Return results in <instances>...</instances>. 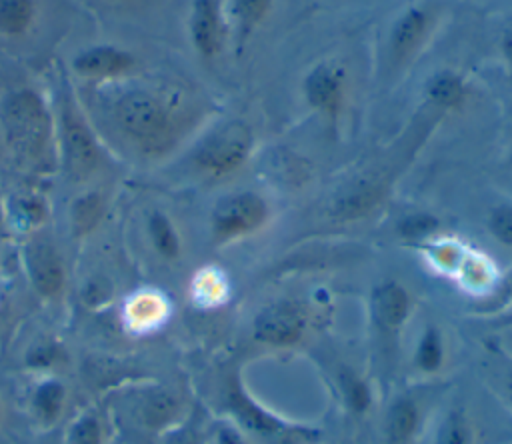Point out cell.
<instances>
[{
  "label": "cell",
  "instance_id": "22",
  "mask_svg": "<svg viewBox=\"0 0 512 444\" xmlns=\"http://www.w3.org/2000/svg\"><path fill=\"white\" fill-rule=\"evenodd\" d=\"M418 426V410L412 400H398L388 412L386 434L392 444H404L412 438Z\"/></svg>",
  "mask_w": 512,
  "mask_h": 444
},
{
  "label": "cell",
  "instance_id": "4",
  "mask_svg": "<svg viewBox=\"0 0 512 444\" xmlns=\"http://www.w3.org/2000/svg\"><path fill=\"white\" fill-rule=\"evenodd\" d=\"M20 258L30 290L48 304L58 302L64 296L68 272L52 234L44 228L28 232L20 246Z\"/></svg>",
  "mask_w": 512,
  "mask_h": 444
},
{
  "label": "cell",
  "instance_id": "14",
  "mask_svg": "<svg viewBox=\"0 0 512 444\" xmlns=\"http://www.w3.org/2000/svg\"><path fill=\"white\" fill-rule=\"evenodd\" d=\"M226 408L236 418V422L248 432L260 434L264 438H272L284 432V424L276 416L262 410L256 402H252V398L244 392L242 384L236 378L228 384Z\"/></svg>",
  "mask_w": 512,
  "mask_h": 444
},
{
  "label": "cell",
  "instance_id": "32",
  "mask_svg": "<svg viewBox=\"0 0 512 444\" xmlns=\"http://www.w3.org/2000/svg\"><path fill=\"white\" fill-rule=\"evenodd\" d=\"M38 444H60V428L52 432H42Z\"/></svg>",
  "mask_w": 512,
  "mask_h": 444
},
{
  "label": "cell",
  "instance_id": "27",
  "mask_svg": "<svg viewBox=\"0 0 512 444\" xmlns=\"http://www.w3.org/2000/svg\"><path fill=\"white\" fill-rule=\"evenodd\" d=\"M438 228V220L430 214H412L400 224V232L406 238L420 240L424 236H430Z\"/></svg>",
  "mask_w": 512,
  "mask_h": 444
},
{
  "label": "cell",
  "instance_id": "2",
  "mask_svg": "<svg viewBox=\"0 0 512 444\" xmlns=\"http://www.w3.org/2000/svg\"><path fill=\"white\" fill-rule=\"evenodd\" d=\"M112 122L126 144L148 158L162 156L176 140L172 110L144 88H128L116 96Z\"/></svg>",
  "mask_w": 512,
  "mask_h": 444
},
{
  "label": "cell",
  "instance_id": "25",
  "mask_svg": "<svg viewBox=\"0 0 512 444\" xmlns=\"http://www.w3.org/2000/svg\"><path fill=\"white\" fill-rule=\"evenodd\" d=\"M416 362L424 372H434L442 364V338L440 332L434 328H428L424 336L420 338L418 350H416Z\"/></svg>",
  "mask_w": 512,
  "mask_h": 444
},
{
  "label": "cell",
  "instance_id": "6",
  "mask_svg": "<svg viewBox=\"0 0 512 444\" xmlns=\"http://www.w3.org/2000/svg\"><path fill=\"white\" fill-rule=\"evenodd\" d=\"M22 402L30 426L38 434L58 430L68 418L66 414L72 402V382L64 372L28 374Z\"/></svg>",
  "mask_w": 512,
  "mask_h": 444
},
{
  "label": "cell",
  "instance_id": "17",
  "mask_svg": "<svg viewBox=\"0 0 512 444\" xmlns=\"http://www.w3.org/2000/svg\"><path fill=\"white\" fill-rule=\"evenodd\" d=\"M372 316L378 326L396 330L404 324L410 312V296L398 282H382L372 292Z\"/></svg>",
  "mask_w": 512,
  "mask_h": 444
},
{
  "label": "cell",
  "instance_id": "8",
  "mask_svg": "<svg viewBox=\"0 0 512 444\" xmlns=\"http://www.w3.org/2000/svg\"><path fill=\"white\" fill-rule=\"evenodd\" d=\"M130 404L132 418L146 430L162 434L180 422V400L158 382H128L116 392Z\"/></svg>",
  "mask_w": 512,
  "mask_h": 444
},
{
  "label": "cell",
  "instance_id": "19",
  "mask_svg": "<svg viewBox=\"0 0 512 444\" xmlns=\"http://www.w3.org/2000/svg\"><path fill=\"white\" fill-rule=\"evenodd\" d=\"M428 28V16L420 8H410L404 12L392 28L390 50L396 58H406L412 50L418 48Z\"/></svg>",
  "mask_w": 512,
  "mask_h": 444
},
{
  "label": "cell",
  "instance_id": "20",
  "mask_svg": "<svg viewBox=\"0 0 512 444\" xmlns=\"http://www.w3.org/2000/svg\"><path fill=\"white\" fill-rule=\"evenodd\" d=\"M66 360V348L54 336L32 340L24 350V368L28 374L62 372L60 364Z\"/></svg>",
  "mask_w": 512,
  "mask_h": 444
},
{
  "label": "cell",
  "instance_id": "31",
  "mask_svg": "<svg viewBox=\"0 0 512 444\" xmlns=\"http://www.w3.org/2000/svg\"><path fill=\"white\" fill-rule=\"evenodd\" d=\"M502 52H504L506 60L512 62V28H508L504 38H502Z\"/></svg>",
  "mask_w": 512,
  "mask_h": 444
},
{
  "label": "cell",
  "instance_id": "9",
  "mask_svg": "<svg viewBox=\"0 0 512 444\" xmlns=\"http://www.w3.org/2000/svg\"><path fill=\"white\" fill-rule=\"evenodd\" d=\"M168 302L156 290H138L130 294L120 310V324L126 336L146 338L152 336L168 320Z\"/></svg>",
  "mask_w": 512,
  "mask_h": 444
},
{
  "label": "cell",
  "instance_id": "29",
  "mask_svg": "<svg viewBox=\"0 0 512 444\" xmlns=\"http://www.w3.org/2000/svg\"><path fill=\"white\" fill-rule=\"evenodd\" d=\"M162 444H202L200 436L186 422H176L162 434H158Z\"/></svg>",
  "mask_w": 512,
  "mask_h": 444
},
{
  "label": "cell",
  "instance_id": "16",
  "mask_svg": "<svg viewBox=\"0 0 512 444\" xmlns=\"http://www.w3.org/2000/svg\"><path fill=\"white\" fill-rule=\"evenodd\" d=\"M106 214V196L100 188H82L68 206V226L74 240H84L102 222Z\"/></svg>",
  "mask_w": 512,
  "mask_h": 444
},
{
  "label": "cell",
  "instance_id": "15",
  "mask_svg": "<svg viewBox=\"0 0 512 444\" xmlns=\"http://www.w3.org/2000/svg\"><path fill=\"white\" fill-rule=\"evenodd\" d=\"M222 20L216 0H196L190 12V40L202 58H214L222 48Z\"/></svg>",
  "mask_w": 512,
  "mask_h": 444
},
{
  "label": "cell",
  "instance_id": "34",
  "mask_svg": "<svg viewBox=\"0 0 512 444\" xmlns=\"http://www.w3.org/2000/svg\"><path fill=\"white\" fill-rule=\"evenodd\" d=\"M510 400H512V382H510Z\"/></svg>",
  "mask_w": 512,
  "mask_h": 444
},
{
  "label": "cell",
  "instance_id": "10",
  "mask_svg": "<svg viewBox=\"0 0 512 444\" xmlns=\"http://www.w3.org/2000/svg\"><path fill=\"white\" fill-rule=\"evenodd\" d=\"M136 64L132 52L114 44H96L80 50L72 58V70L90 80H110L124 76Z\"/></svg>",
  "mask_w": 512,
  "mask_h": 444
},
{
  "label": "cell",
  "instance_id": "12",
  "mask_svg": "<svg viewBox=\"0 0 512 444\" xmlns=\"http://www.w3.org/2000/svg\"><path fill=\"white\" fill-rule=\"evenodd\" d=\"M304 330V314L294 302H272L254 320V336L266 344H292Z\"/></svg>",
  "mask_w": 512,
  "mask_h": 444
},
{
  "label": "cell",
  "instance_id": "28",
  "mask_svg": "<svg viewBox=\"0 0 512 444\" xmlns=\"http://www.w3.org/2000/svg\"><path fill=\"white\" fill-rule=\"evenodd\" d=\"M470 434H468V426L464 424V420L460 416H450L438 430V438L436 444H468Z\"/></svg>",
  "mask_w": 512,
  "mask_h": 444
},
{
  "label": "cell",
  "instance_id": "18",
  "mask_svg": "<svg viewBox=\"0 0 512 444\" xmlns=\"http://www.w3.org/2000/svg\"><path fill=\"white\" fill-rule=\"evenodd\" d=\"M144 230H146V238L158 258H162L166 262H174L180 258V254H182L180 232H178L174 220L162 208L148 210L146 220H144Z\"/></svg>",
  "mask_w": 512,
  "mask_h": 444
},
{
  "label": "cell",
  "instance_id": "30",
  "mask_svg": "<svg viewBox=\"0 0 512 444\" xmlns=\"http://www.w3.org/2000/svg\"><path fill=\"white\" fill-rule=\"evenodd\" d=\"M344 388H346L348 402H350L356 410H364L366 404H368V390H366V386H364L358 378L346 376V378H344Z\"/></svg>",
  "mask_w": 512,
  "mask_h": 444
},
{
  "label": "cell",
  "instance_id": "5",
  "mask_svg": "<svg viewBox=\"0 0 512 444\" xmlns=\"http://www.w3.org/2000/svg\"><path fill=\"white\" fill-rule=\"evenodd\" d=\"M252 130L240 120L226 122L214 128L194 148L190 160L198 174L208 178H222L232 174L252 150Z\"/></svg>",
  "mask_w": 512,
  "mask_h": 444
},
{
  "label": "cell",
  "instance_id": "7",
  "mask_svg": "<svg viewBox=\"0 0 512 444\" xmlns=\"http://www.w3.org/2000/svg\"><path fill=\"white\" fill-rule=\"evenodd\" d=\"M266 218L268 204L260 194L252 190L226 194L210 212V236L216 244H228L260 228Z\"/></svg>",
  "mask_w": 512,
  "mask_h": 444
},
{
  "label": "cell",
  "instance_id": "33",
  "mask_svg": "<svg viewBox=\"0 0 512 444\" xmlns=\"http://www.w3.org/2000/svg\"><path fill=\"white\" fill-rule=\"evenodd\" d=\"M4 416H6V408H4V400H2V396H0V424L4 422Z\"/></svg>",
  "mask_w": 512,
  "mask_h": 444
},
{
  "label": "cell",
  "instance_id": "11",
  "mask_svg": "<svg viewBox=\"0 0 512 444\" xmlns=\"http://www.w3.org/2000/svg\"><path fill=\"white\" fill-rule=\"evenodd\" d=\"M344 90H346L344 70L334 62L316 64L302 82V92L308 106L330 116L342 108Z\"/></svg>",
  "mask_w": 512,
  "mask_h": 444
},
{
  "label": "cell",
  "instance_id": "21",
  "mask_svg": "<svg viewBox=\"0 0 512 444\" xmlns=\"http://www.w3.org/2000/svg\"><path fill=\"white\" fill-rule=\"evenodd\" d=\"M426 94L440 108H458L466 98V86L456 72L442 70L428 80Z\"/></svg>",
  "mask_w": 512,
  "mask_h": 444
},
{
  "label": "cell",
  "instance_id": "24",
  "mask_svg": "<svg viewBox=\"0 0 512 444\" xmlns=\"http://www.w3.org/2000/svg\"><path fill=\"white\" fill-rule=\"evenodd\" d=\"M270 6L272 0H232V14L236 20L240 42H244L252 34V30L266 18Z\"/></svg>",
  "mask_w": 512,
  "mask_h": 444
},
{
  "label": "cell",
  "instance_id": "3",
  "mask_svg": "<svg viewBox=\"0 0 512 444\" xmlns=\"http://www.w3.org/2000/svg\"><path fill=\"white\" fill-rule=\"evenodd\" d=\"M58 170L78 186L88 184L102 166V148L84 116L66 102L56 126Z\"/></svg>",
  "mask_w": 512,
  "mask_h": 444
},
{
  "label": "cell",
  "instance_id": "26",
  "mask_svg": "<svg viewBox=\"0 0 512 444\" xmlns=\"http://www.w3.org/2000/svg\"><path fill=\"white\" fill-rule=\"evenodd\" d=\"M490 234L506 246H512V204L496 206L488 216Z\"/></svg>",
  "mask_w": 512,
  "mask_h": 444
},
{
  "label": "cell",
  "instance_id": "1",
  "mask_svg": "<svg viewBox=\"0 0 512 444\" xmlns=\"http://www.w3.org/2000/svg\"><path fill=\"white\" fill-rule=\"evenodd\" d=\"M2 128L8 148L34 172L58 170L56 126L34 90H16L2 104Z\"/></svg>",
  "mask_w": 512,
  "mask_h": 444
},
{
  "label": "cell",
  "instance_id": "35",
  "mask_svg": "<svg viewBox=\"0 0 512 444\" xmlns=\"http://www.w3.org/2000/svg\"><path fill=\"white\" fill-rule=\"evenodd\" d=\"M510 162H512V152H510Z\"/></svg>",
  "mask_w": 512,
  "mask_h": 444
},
{
  "label": "cell",
  "instance_id": "13",
  "mask_svg": "<svg viewBox=\"0 0 512 444\" xmlns=\"http://www.w3.org/2000/svg\"><path fill=\"white\" fill-rule=\"evenodd\" d=\"M110 424V410L98 402H88L64 420L60 444H110Z\"/></svg>",
  "mask_w": 512,
  "mask_h": 444
},
{
  "label": "cell",
  "instance_id": "23",
  "mask_svg": "<svg viewBox=\"0 0 512 444\" xmlns=\"http://www.w3.org/2000/svg\"><path fill=\"white\" fill-rule=\"evenodd\" d=\"M34 14V0H0V34L22 36L30 28Z\"/></svg>",
  "mask_w": 512,
  "mask_h": 444
}]
</instances>
